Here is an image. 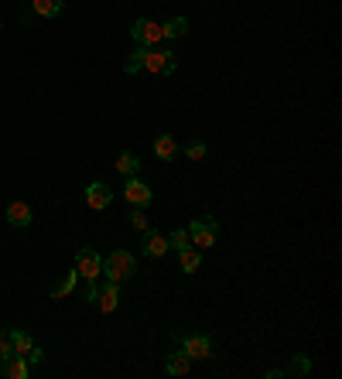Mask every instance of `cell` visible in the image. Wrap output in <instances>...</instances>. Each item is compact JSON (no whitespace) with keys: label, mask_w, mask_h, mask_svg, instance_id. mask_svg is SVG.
Wrapping results in <instances>:
<instances>
[{"label":"cell","mask_w":342,"mask_h":379,"mask_svg":"<svg viewBox=\"0 0 342 379\" xmlns=\"http://www.w3.org/2000/svg\"><path fill=\"white\" fill-rule=\"evenodd\" d=\"M103 273H106V280L124 284V280H130V277L137 273V260H133L127 250H113L103 260Z\"/></svg>","instance_id":"obj_1"},{"label":"cell","mask_w":342,"mask_h":379,"mask_svg":"<svg viewBox=\"0 0 342 379\" xmlns=\"http://www.w3.org/2000/svg\"><path fill=\"white\" fill-rule=\"evenodd\" d=\"M174 342L181 345V352L195 362H206L213 359V338L202 335V332H185V335H174Z\"/></svg>","instance_id":"obj_2"},{"label":"cell","mask_w":342,"mask_h":379,"mask_svg":"<svg viewBox=\"0 0 342 379\" xmlns=\"http://www.w3.org/2000/svg\"><path fill=\"white\" fill-rule=\"evenodd\" d=\"M188 236H192V246L195 250H213L215 239H219V226H215L213 219H195L188 226Z\"/></svg>","instance_id":"obj_3"},{"label":"cell","mask_w":342,"mask_h":379,"mask_svg":"<svg viewBox=\"0 0 342 379\" xmlns=\"http://www.w3.org/2000/svg\"><path fill=\"white\" fill-rule=\"evenodd\" d=\"M76 270H79V277H83L86 284L99 280V273H103V256L92 250V246H83V250L76 253Z\"/></svg>","instance_id":"obj_4"},{"label":"cell","mask_w":342,"mask_h":379,"mask_svg":"<svg viewBox=\"0 0 342 379\" xmlns=\"http://www.w3.org/2000/svg\"><path fill=\"white\" fill-rule=\"evenodd\" d=\"M130 35H133V42L140 44V48H151V44H158L165 38L161 24H158V21H147V17H137L133 28H130Z\"/></svg>","instance_id":"obj_5"},{"label":"cell","mask_w":342,"mask_h":379,"mask_svg":"<svg viewBox=\"0 0 342 379\" xmlns=\"http://www.w3.org/2000/svg\"><path fill=\"white\" fill-rule=\"evenodd\" d=\"M174 51H158V48H147L144 51V69L154 72V76H171L174 72Z\"/></svg>","instance_id":"obj_6"},{"label":"cell","mask_w":342,"mask_h":379,"mask_svg":"<svg viewBox=\"0 0 342 379\" xmlns=\"http://www.w3.org/2000/svg\"><path fill=\"white\" fill-rule=\"evenodd\" d=\"M124 199H127V205H133V209H147L154 195H151V188L133 174V178H127V185H124Z\"/></svg>","instance_id":"obj_7"},{"label":"cell","mask_w":342,"mask_h":379,"mask_svg":"<svg viewBox=\"0 0 342 379\" xmlns=\"http://www.w3.org/2000/svg\"><path fill=\"white\" fill-rule=\"evenodd\" d=\"M92 304L103 311V314H113L117 311V304H120V287L113 284V280H106L103 287L96 284V294H92Z\"/></svg>","instance_id":"obj_8"},{"label":"cell","mask_w":342,"mask_h":379,"mask_svg":"<svg viewBox=\"0 0 342 379\" xmlns=\"http://www.w3.org/2000/svg\"><path fill=\"white\" fill-rule=\"evenodd\" d=\"M110 202H113V192H110L106 181H92V185L86 188V205H89V209H106Z\"/></svg>","instance_id":"obj_9"},{"label":"cell","mask_w":342,"mask_h":379,"mask_svg":"<svg viewBox=\"0 0 342 379\" xmlns=\"http://www.w3.org/2000/svg\"><path fill=\"white\" fill-rule=\"evenodd\" d=\"M171 246H168V236L154 233V229H144V239H140V253L144 256H165Z\"/></svg>","instance_id":"obj_10"},{"label":"cell","mask_w":342,"mask_h":379,"mask_svg":"<svg viewBox=\"0 0 342 379\" xmlns=\"http://www.w3.org/2000/svg\"><path fill=\"white\" fill-rule=\"evenodd\" d=\"M28 373H31V366H28L24 355H14V352H10V355L0 362V376H7V379H24Z\"/></svg>","instance_id":"obj_11"},{"label":"cell","mask_w":342,"mask_h":379,"mask_svg":"<svg viewBox=\"0 0 342 379\" xmlns=\"http://www.w3.org/2000/svg\"><path fill=\"white\" fill-rule=\"evenodd\" d=\"M7 222H10L14 229L31 226V205H24V202H10V205H7Z\"/></svg>","instance_id":"obj_12"},{"label":"cell","mask_w":342,"mask_h":379,"mask_svg":"<svg viewBox=\"0 0 342 379\" xmlns=\"http://www.w3.org/2000/svg\"><path fill=\"white\" fill-rule=\"evenodd\" d=\"M154 154H158L161 161H174V158H178V140H174L171 133H158V140H154Z\"/></svg>","instance_id":"obj_13"},{"label":"cell","mask_w":342,"mask_h":379,"mask_svg":"<svg viewBox=\"0 0 342 379\" xmlns=\"http://www.w3.org/2000/svg\"><path fill=\"white\" fill-rule=\"evenodd\" d=\"M7 335H10V352H14V355H28V352H31V345H35V342H31L28 332L14 328V332H7Z\"/></svg>","instance_id":"obj_14"},{"label":"cell","mask_w":342,"mask_h":379,"mask_svg":"<svg viewBox=\"0 0 342 379\" xmlns=\"http://www.w3.org/2000/svg\"><path fill=\"white\" fill-rule=\"evenodd\" d=\"M165 369H168V376H185V373L192 369V359H188L185 352H174V355H168Z\"/></svg>","instance_id":"obj_15"},{"label":"cell","mask_w":342,"mask_h":379,"mask_svg":"<svg viewBox=\"0 0 342 379\" xmlns=\"http://www.w3.org/2000/svg\"><path fill=\"white\" fill-rule=\"evenodd\" d=\"M117 171H120L124 178H133V174L140 171V158L130 154V151H120V158H117Z\"/></svg>","instance_id":"obj_16"},{"label":"cell","mask_w":342,"mask_h":379,"mask_svg":"<svg viewBox=\"0 0 342 379\" xmlns=\"http://www.w3.org/2000/svg\"><path fill=\"white\" fill-rule=\"evenodd\" d=\"M178 260H181V270H185V273H195V270L202 267V253L195 250V246L181 250V253H178Z\"/></svg>","instance_id":"obj_17"},{"label":"cell","mask_w":342,"mask_h":379,"mask_svg":"<svg viewBox=\"0 0 342 379\" xmlns=\"http://www.w3.org/2000/svg\"><path fill=\"white\" fill-rule=\"evenodd\" d=\"M62 3L65 0H31V10L38 17H55V14H62Z\"/></svg>","instance_id":"obj_18"},{"label":"cell","mask_w":342,"mask_h":379,"mask_svg":"<svg viewBox=\"0 0 342 379\" xmlns=\"http://www.w3.org/2000/svg\"><path fill=\"white\" fill-rule=\"evenodd\" d=\"M161 31H165V38H185L188 35V21L185 17H171L168 24H161Z\"/></svg>","instance_id":"obj_19"},{"label":"cell","mask_w":342,"mask_h":379,"mask_svg":"<svg viewBox=\"0 0 342 379\" xmlns=\"http://www.w3.org/2000/svg\"><path fill=\"white\" fill-rule=\"evenodd\" d=\"M144 51H147V48H140V44H137V48L130 51L127 65H124V72H127V76H137V72L144 69Z\"/></svg>","instance_id":"obj_20"},{"label":"cell","mask_w":342,"mask_h":379,"mask_svg":"<svg viewBox=\"0 0 342 379\" xmlns=\"http://www.w3.org/2000/svg\"><path fill=\"white\" fill-rule=\"evenodd\" d=\"M168 246L171 250H188V246H192V236H188V229H174V233H171L168 236Z\"/></svg>","instance_id":"obj_21"},{"label":"cell","mask_w":342,"mask_h":379,"mask_svg":"<svg viewBox=\"0 0 342 379\" xmlns=\"http://www.w3.org/2000/svg\"><path fill=\"white\" fill-rule=\"evenodd\" d=\"M76 280H79V270H72L62 284H55L51 287V297H65V294H72V287H76Z\"/></svg>","instance_id":"obj_22"},{"label":"cell","mask_w":342,"mask_h":379,"mask_svg":"<svg viewBox=\"0 0 342 379\" xmlns=\"http://www.w3.org/2000/svg\"><path fill=\"white\" fill-rule=\"evenodd\" d=\"M308 369H311V366H308V359L298 355V359H291V366H288V369H281V373H284V376H304Z\"/></svg>","instance_id":"obj_23"},{"label":"cell","mask_w":342,"mask_h":379,"mask_svg":"<svg viewBox=\"0 0 342 379\" xmlns=\"http://www.w3.org/2000/svg\"><path fill=\"white\" fill-rule=\"evenodd\" d=\"M130 226H133V229H140V233H144V229H151V219H147V215H144V209H130Z\"/></svg>","instance_id":"obj_24"},{"label":"cell","mask_w":342,"mask_h":379,"mask_svg":"<svg viewBox=\"0 0 342 379\" xmlns=\"http://www.w3.org/2000/svg\"><path fill=\"white\" fill-rule=\"evenodd\" d=\"M185 154H188L192 161H202V158H206V144H202V140H192V144H185Z\"/></svg>","instance_id":"obj_25"},{"label":"cell","mask_w":342,"mask_h":379,"mask_svg":"<svg viewBox=\"0 0 342 379\" xmlns=\"http://www.w3.org/2000/svg\"><path fill=\"white\" fill-rule=\"evenodd\" d=\"M7 355H10V335H7V332H0V362H3Z\"/></svg>","instance_id":"obj_26"},{"label":"cell","mask_w":342,"mask_h":379,"mask_svg":"<svg viewBox=\"0 0 342 379\" xmlns=\"http://www.w3.org/2000/svg\"><path fill=\"white\" fill-rule=\"evenodd\" d=\"M24 359H28V366H35V362H42V359H44V352L38 348V345H31V352H28Z\"/></svg>","instance_id":"obj_27"},{"label":"cell","mask_w":342,"mask_h":379,"mask_svg":"<svg viewBox=\"0 0 342 379\" xmlns=\"http://www.w3.org/2000/svg\"><path fill=\"white\" fill-rule=\"evenodd\" d=\"M0 31H3V24H0Z\"/></svg>","instance_id":"obj_28"}]
</instances>
